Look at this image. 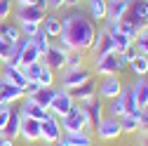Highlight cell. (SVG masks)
<instances>
[{
	"label": "cell",
	"mask_w": 148,
	"mask_h": 146,
	"mask_svg": "<svg viewBox=\"0 0 148 146\" xmlns=\"http://www.w3.org/2000/svg\"><path fill=\"white\" fill-rule=\"evenodd\" d=\"M0 68H3V57H0Z\"/></svg>",
	"instance_id": "816d5d0a"
},
{
	"label": "cell",
	"mask_w": 148,
	"mask_h": 146,
	"mask_svg": "<svg viewBox=\"0 0 148 146\" xmlns=\"http://www.w3.org/2000/svg\"><path fill=\"white\" fill-rule=\"evenodd\" d=\"M110 40H113V50H115V52H127L129 47H132V40H129L127 35H122L120 31L110 33Z\"/></svg>",
	"instance_id": "4dcf8cb0"
},
{
	"label": "cell",
	"mask_w": 148,
	"mask_h": 146,
	"mask_svg": "<svg viewBox=\"0 0 148 146\" xmlns=\"http://www.w3.org/2000/svg\"><path fill=\"white\" fill-rule=\"evenodd\" d=\"M92 52L97 54V57H103V54H110V52H115L113 50V40H110V31L101 24V28H97V35H94V40H92Z\"/></svg>",
	"instance_id": "9c48e42d"
},
{
	"label": "cell",
	"mask_w": 148,
	"mask_h": 146,
	"mask_svg": "<svg viewBox=\"0 0 148 146\" xmlns=\"http://www.w3.org/2000/svg\"><path fill=\"white\" fill-rule=\"evenodd\" d=\"M47 10L59 12V10H66V5H64V0H47Z\"/></svg>",
	"instance_id": "b9f144b4"
},
{
	"label": "cell",
	"mask_w": 148,
	"mask_h": 146,
	"mask_svg": "<svg viewBox=\"0 0 148 146\" xmlns=\"http://www.w3.org/2000/svg\"><path fill=\"white\" fill-rule=\"evenodd\" d=\"M0 80H5V83H12L16 87H26V76H24V71L21 66H12V64H3V68H0Z\"/></svg>",
	"instance_id": "d6986e66"
},
{
	"label": "cell",
	"mask_w": 148,
	"mask_h": 146,
	"mask_svg": "<svg viewBox=\"0 0 148 146\" xmlns=\"http://www.w3.org/2000/svg\"><path fill=\"white\" fill-rule=\"evenodd\" d=\"M54 94H57V87L52 85V87H40V90H38V92H35L31 99L38 104V106H42V108H47V111H49V104H52Z\"/></svg>",
	"instance_id": "d4e9b609"
},
{
	"label": "cell",
	"mask_w": 148,
	"mask_h": 146,
	"mask_svg": "<svg viewBox=\"0 0 148 146\" xmlns=\"http://www.w3.org/2000/svg\"><path fill=\"white\" fill-rule=\"evenodd\" d=\"M31 40H33V45H35V47H38V52H40V54H45V52L49 50V45H52V40L47 38V33H45L42 28H40L38 33H35Z\"/></svg>",
	"instance_id": "1f68e13d"
},
{
	"label": "cell",
	"mask_w": 148,
	"mask_h": 146,
	"mask_svg": "<svg viewBox=\"0 0 148 146\" xmlns=\"http://www.w3.org/2000/svg\"><path fill=\"white\" fill-rule=\"evenodd\" d=\"M73 106H75V99L71 97V92L64 90V87H59L57 94H54V99H52V104H49V113L57 116V118H61V116H66L71 111Z\"/></svg>",
	"instance_id": "52a82bcc"
},
{
	"label": "cell",
	"mask_w": 148,
	"mask_h": 146,
	"mask_svg": "<svg viewBox=\"0 0 148 146\" xmlns=\"http://www.w3.org/2000/svg\"><path fill=\"white\" fill-rule=\"evenodd\" d=\"M80 106L87 111V118H89V130L94 132V127L99 125V120L103 118L101 113H103V106H101V97L97 94V97H92V99H87V101H80Z\"/></svg>",
	"instance_id": "9a60e30c"
},
{
	"label": "cell",
	"mask_w": 148,
	"mask_h": 146,
	"mask_svg": "<svg viewBox=\"0 0 148 146\" xmlns=\"http://www.w3.org/2000/svg\"><path fill=\"white\" fill-rule=\"evenodd\" d=\"M7 50H10V43L3 38V35H0V57H5V54H7Z\"/></svg>",
	"instance_id": "bcb514c9"
},
{
	"label": "cell",
	"mask_w": 148,
	"mask_h": 146,
	"mask_svg": "<svg viewBox=\"0 0 148 146\" xmlns=\"http://www.w3.org/2000/svg\"><path fill=\"white\" fill-rule=\"evenodd\" d=\"M14 12V0H0V21L10 19Z\"/></svg>",
	"instance_id": "ab89813d"
},
{
	"label": "cell",
	"mask_w": 148,
	"mask_h": 146,
	"mask_svg": "<svg viewBox=\"0 0 148 146\" xmlns=\"http://www.w3.org/2000/svg\"><path fill=\"white\" fill-rule=\"evenodd\" d=\"M132 94H134V101H136L139 108H146L148 106V85L143 83V78H139L132 85Z\"/></svg>",
	"instance_id": "484cf974"
},
{
	"label": "cell",
	"mask_w": 148,
	"mask_h": 146,
	"mask_svg": "<svg viewBox=\"0 0 148 146\" xmlns=\"http://www.w3.org/2000/svg\"><path fill=\"white\" fill-rule=\"evenodd\" d=\"M125 19L132 21V26L136 31L148 28V0H132L127 14H125Z\"/></svg>",
	"instance_id": "277c9868"
},
{
	"label": "cell",
	"mask_w": 148,
	"mask_h": 146,
	"mask_svg": "<svg viewBox=\"0 0 148 146\" xmlns=\"http://www.w3.org/2000/svg\"><path fill=\"white\" fill-rule=\"evenodd\" d=\"M59 123H61L64 132H89V118L80 104H75L66 116H61Z\"/></svg>",
	"instance_id": "7a4b0ae2"
},
{
	"label": "cell",
	"mask_w": 148,
	"mask_h": 146,
	"mask_svg": "<svg viewBox=\"0 0 148 146\" xmlns=\"http://www.w3.org/2000/svg\"><path fill=\"white\" fill-rule=\"evenodd\" d=\"M14 5H40V7H47V0H14Z\"/></svg>",
	"instance_id": "ee69618b"
},
{
	"label": "cell",
	"mask_w": 148,
	"mask_h": 146,
	"mask_svg": "<svg viewBox=\"0 0 148 146\" xmlns=\"http://www.w3.org/2000/svg\"><path fill=\"white\" fill-rule=\"evenodd\" d=\"M21 71H24V76H26V83L28 80H38L40 78V71H42V61H35L31 66H21Z\"/></svg>",
	"instance_id": "e575fe53"
},
{
	"label": "cell",
	"mask_w": 148,
	"mask_h": 146,
	"mask_svg": "<svg viewBox=\"0 0 148 146\" xmlns=\"http://www.w3.org/2000/svg\"><path fill=\"white\" fill-rule=\"evenodd\" d=\"M19 137L28 144L33 141H40V120H33V118H21V130Z\"/></svg>",
	"instance_id": "44dd1931"
},
{
	"label": "cell",
	"mask_w": 148,
	"mask_h": 146,
	"mask_svg": "<svg viewBox=\"0 0 148 146\" xmlns=\"http://www.w3.org/2000/svg\"><path fill=\"white\" fill-rule=\"evenodd\" d=\"M89 19L92 21H106V0H89Z\"/></svg>",
	"instance_id": "4316f807"
},
{
	"label": "cell",
	"mask_w": 148,
	"mask_h": 146,
	"mask_svg": "<svg viewBox=\"0 0 148 146\" xmlns=\"http://www.w3.org/2000/svg\"><path fill=\"white\" fill-rule=\"evenodd\" d=\"M0 146H14L12 139H5V137H0Z\"/></svg>",
	"instance_id": "681fc988"
},
{
	"label": "cell",
	"mask_w": 148,
	"mask_h": 146,
	"mask_svg": "<svg viewBox=\"0 0 148 146\" xmlns=\"http://www.w3.org/2000/svg\"><path fill=\"white\" fill-rule=\"evenodd\" d=\"M120 130L122 134H134V132H141V108L132 113H125L120 118Z\"/></svg>",
	"instance_id": "7402d4cb"
},
{
	"label": "cell",
	"mask_w": 148,
	"mask_h": 146,
	"mask_svg": "<svg viewBox=\"0 0 148 146\" xmlns=\"http://www.w3.org/2000/svg\"><path fill=\"white\" fill-rule=\"evenodd\" d=\"M141 78H143V83H146V85H148V73H146V76H141Z\"/></svg>",
	"instance_id": "f907efd6"
},
{
	"label": "cell",
	"mask_w": 148,
	"mask_h": 146,
	"mask_svg": "<svg viewBox=\"0 0 148 146\" xmlns=\"http://www.w3.org/2000/svg\"><path fill=\"white\" fill-rule=\"evenodd\" d=\"M80 3H82V0H64V5H66V7H71V10H73V7H78Z\"/></svg>",
	"instance_id": "7dc6e473"
},
{
	"label": "cell",
	"mask_w": 148,
	"mask_h": 146,
	"mask_svg": "<svg viewBox=\"0 0 148 146\" xmlns=\"http://www.w3.org/2000/svg\"><path fill=\"white\" fill-rule=\"evenodd\" d=\"M108 116H113V118H122L125 113H127V108H125V101H122V97L118 94V97H113V99H108Z\"/></svg>",
	"instance_id": "f546056e"
},
{
	"label": "cell",
	"mask_w": 148,
	"mask_h": 146,
	"mask_svg": "<svg viewBox=\"0 0 148 146\" xmlns=\"http://www.w3.org/2000/svg\"><path fill=\"white\" fill-rule=\"evenodd\" d=\"M132 0H106V21H120L129 10Z\"/></svg>",
	"instance_id": "e0dca14e"
},
{
	"label": "cell",
	"mask_w": 148,
	"mask_h": 146,
	"mask_svg": "<svg viewBox=\"0 0 148 146\" xmlns=\"http://www.w3.org/2000/svg\"><path fill=\"white\" fill-rule=\"evenodd\" d=\"M40 28L47 33V38H59V33H61V17L54 12V14H47L45 17V21L40 24Z\"/></svg>",
	"instance_id": "603a6c76"
},
{
	"label": "cell",
	"mask_w": 148,
	"mask_h": 146,
	"mask_svg": "<svg viewBox=\"0 0 148 146\" xmlns=\"http://www.w3.org/2000/svg\"><path fill=\"white\" fill-rule=\"evenodd\" d=\"M82 3H89V0H82Z\"/></svg>",
	"instance_id": "f5cc1de1"
},
{
	"label": "cell",
	"mask_w": 148,
	"mask_h": 146,
	"mask_svg": "<svg viewBox=\"0 0 148 146\" xmlns=\"http://www.w3.org/2000/svg\"><path fill=\"white\" fill-rule=\"evenodd\" d=\"M118 31H120L122 35H127L129 40H134L136 35H139V31L132 26V21H129V19H120V21H118Z\"/></svg>",
	"instance_id": "d590c367"
},
{
	"label": "cell",
	"mask_w": 148,
	"mask_h": 146,
	"mask_svg": "<svg viewBox=\"0 0 148 146\" xmlns=\"http://www.w3.org/2000/svg\"><path fill=\"white\" fill-rule=\"evenodd\" d=\"M139 144H141V146H148V132H143V130H141V137H139Z\"/></svg>",
	"instance_id": "c3c4849f"
},
{
	"label": "cell",
	"mask_w": 148,
	"mask_h": 146,
	"mask_svg": "<svg viewBox=\"0 0 148 146\" xmlns=\"http://www.w3.org/2000/svg\"><path fill=\"white\" fill-rule=\"evenodd\" d=\"M7 118H10V106H0V132H3Z\"/></svg>",
	"instance_id": "7bdbcfd3"
},
{
	"label": "cell",
	"mask_w": 148,
	"mask_h": 146,
	"mask_svg": "<svg viewBox=\"0 0 148 146\" xmlns=\"http://www.w3.org/2000/svg\"><path fill=\"white\" fill-rule=\"evenodd\" d=\"M127 66L132 68V73H134V76H139V78H141V76H146V73H148V61H146V54H141V52H139V54H136V57L129 61Z\"/></svg>",
	"instance_id": "f1b7e54d"
},
{
	"label": "cell",
	"mask_w": 148,
	"mask_h": 146,
	"mask_svg": "<svg viewBox=\"0 0 148 146\" xmlns=\"http://www.w3.org/2000/svg\"><path fill=\"white\" fill-rule=\"evenodd\" d=\"M38 83H40V87H52V85H54V71H52L49 66L42 64V71H40Z\"/></svg>",
	"instance_id": "8d00e7d4"
},
{
	"label": "cell",
	"mask_w": 148,
	"mask_h": 146,
	"mask_svg": "<svg viewBox=\"0 0 148 146\" xmlns=\"http://www.w3.org/2000/svg\"><path fill=\"white\" fill-rule=\"evenodd\" d=\"M120 90H122V83L118 76H103V80L97 85V94L101 99H113L120 94Z\"/></svg>",
	"instance_id": "5bb4252c"
},
{
	"label": "cell",
	"mask_w": 148,
	"mask_h": 146,
	"mask_svg": "<svg viewBox=\"0 0 148 146\" xmlns=\"http://www.w3.org/2000/svg\"><path fill=\"white\" fill-rule=\"evenodd\" d=\"M0 35L10 43V45H14L16 40L21 38V31H19V24L16 21H0Z\"/></svg>",
	"instance_id": "cb8c5ba5"
},
{
	"label": "cell",
	"mask_w": 148,
	"mask_h": 146,
	"mask_svg": "<svg viewBox=\"0 0 148 146\" xmlns=\"http://www.w3.org/2000/svg\"><path fill=\"white\" fill-rule=\"evenodd\" d=\"M35 61H42V54L38 52V47L33 45V40H28V45H26L24 52H21V66H31V64H35Z\"/></svg>",
	"instance_id": "83f0119b"
},
{
	"label": "cell",
	"mask_w": 148,
	"mask_h": 146,
	"mask_svg": "<svg viewBox=\"0 0 148 146\" xmlns=\"http://www.w3.org/2000/svg\"><path fill=\"white\" fill-rule=\"evenodd\" d=\"M26 94H24V87H16L12 83H5L0 80V106H14L16 101H21Z\"/></svg>",
	"instance_id": "7c38bea8"
},
{
	"label": "cell",
	"mask_w": 148,
	"mask_h": 146,
	"mask_svg": "<svg viewBox=\"0 0 148 146\" xmlns=\"http://www.w3.org/2000/svg\"><path fill=\"white\" fill-rule=\"evenodd\" d=\"M38 90H40V83H38V80H28L26 87H24V94H26V97H33Z\"/></svg>",
	"instance_id": "60d3db41"
},
{
	"label": "cell",
	"mask_w": 148,
	"mask_h": 146,
	"mask_svg": "<svg viewBox=\"0 0 148 146\" xmlns=\"http://www.w3.org/2000/svg\"><path fill=\"white\" fill-rule=\"evenodd\" d=\"M61 134H64V130H61V123H59L57 116H49L47 120L40 123V141L45 146H57Z\"/></svg>",
	"instance_id": "5b68a950"
},
{
	"label": "cell",
	"mask_w": 148,
	"mask_h": 146,
	"mask_svg": "<svg viewBox=\"0 0 148 146\" xmlns=\"http://www.w3.org/2000/svg\"><path fill=\"white\" fill-rule=\"evenodd\" d=\"M19 113H21V118H33V120H40V123L52 116L47 108L38 106L31 97H24V101H21V106H19Z\"/></svg>",
	"instance_id": "4fadbf2b"
},
{
	"label": "cell",
	"mask_w": 148,
	"mask_h": 146,
	"mask_svg": "<svg viewBox=\"0 0 148 146\" xmlns=\"http://www.w3.org/2000/svg\"><path fill=\"white\" fill-rule=\"evenodd\" d=\"M94 132H97V137H99L101 141L118 139V137L122 134V130H120V118H113V116L106 113V116L99 120V125L94 127Z\"/></svg>",
	"instance_id": "8992f818"
},
{
	"label": "cell",
	"mask_w": 148,
	"mask_h": 146,
	"mask_svg": "<svg viewBox=\"0 0 148 146\" xmlns=\"http://www.w3.org/2000/svg\"><path fill=\"white\" fill-rule=\"evenodd\" d=\"M141 130H143V132H148V106H146V108H141Z\"/></svg>",
	"instance_id": "f6af8a7d"
},
{
	"label": "cell",
	"mask_w": 148,
	"mask_h": 146,
	"mask_svg": "<svg viewBox=\"0 0 148 146\" xmlns=\"http://www.w3.org/2000/svg\"><path fill=\"white\" fill-rule=\"evenodd\" d=\"M94 35H97V21H92L89 14L80 12L78 7L68 10L61 17V33L57 40L66 52H87L92 47Z\"/></svg>",
	"instance_id": "6da1fadb"
},
{
	"label": "cell",
	"mask_w": 148,
	"mask_h": 146,
	"mask_svg": "<svg viewBox=\"0 0 148 146\" xmlns=\"http://www.w3.org/2000/svg\"><path fill=\"white\" fill-rule=\"evenodd\" d=\"M66 50L61 45H49V50L42 54V64L49 66L52 71H64L66 68Z\"/></svg>",
	"instance_id": "30bf717a"
},
{
	"label": "cell",
	"mask_w": 148,
	"mask_h": 146,
	"mask_svg": "<svg viewBox=\"0 0 148 146\" xmlns=\"http://www.w3.org/2000/svg\"><path fill=\"white\" fill-rule=\"evenodd\" d=\"M57 146H94V139L89 132H66L61 134Z\"/></svg>",
	"instance_id": "ac0fdd59"
},
{
	"label": "cell",
	"mask_w": 148,
	"mask_h": 146,
	"mask_svg": "<svg viewBox=\"0 0 148 146\" xmlns=\"http://www.w3.org/2000/svg\"><path fill=\"white\" fill-rule=\"evenodd\" d=\"M120 97H122V101H125V108H127V113H132V111H136V101H134V94H132V87H125L122 85V90H120Z\"/></svg>",
	"instance_id": "d6a6232c"
},
{
	"label": "cell",
	"mask_w": 148,
	"mask_h": 146,
	"mask_svg": "<svg viewBox=\"0 0 148 146\" xmlns=\"http://www.w3.org/2000/svg\"><path fill=\"white\" fill-rule=\"evenodd\" d=\"M132 45L136 47V52H141V54H148V28L139 31V35L132 40Z\"/></svg>",
	"instance_id": "836d02e7"
},
{
	"label": "cell",
	"mask_w": 148,
	"mask_h": 146,
	"mask_svg": "<svg viewBox=\"0 0 148 146\" xmlns=\"http://www.w3.org/2000/svg\"><path fill=\"white\" fill-rule=\"evenodd\" d=\"M80 66H82V52H68L66 54V68H80Z\"/></svg>",
	"instance_id": "74e56055"
},
{
	"label": "cell",
	"mask_w": 148,
	"mask_h": 146,
	"mask_svg": "<svg viewBox=\"0 0 148 146\" xmlns=\"http://www.w3.org/2000/svg\"><path fill=\"white\" fill-rule=\"evenodd\" d=\"M146 61H148V54H146Z\"/></svg>",
	"instance_id": "db71d44e"
},
{
	"label": "cell",
	"mask_w": 148,
	"mask_h": 146,
	"mask_svg": "<svg viewBox=\"0 0 148 146\" xmlns=\"http://www.w3.org/2000/svg\"><path fill=\"white\" fill-rule=\"evenodd\" d=\"M118 68V52L103 54V57H94V68L92 73H99V76H115Z\"/></svg>",
	"instance_id": "8fae6325"
},
{
	"label": "cell",
	"mask_w": 148,
	"mask_h": 146,
	"mask_svg": "<svg viewBox=\"0 0 148 146\" xmlns=\"http://www.w3.org/2000/svg\"><path fill=\"white\" fill-rule=\"evenodd\" d=\"M19 31H21V35L24 38H33L35 33L40 31V24H31V21H21L19 24Z\"/></svg>",
	"instance_id": "f35d334b"
},
{
	"label": "cell",
	"mask_w": 148,
	"mask_h": 146,
	"mask_svg": "<svg viewBox=\"0 0 148 146\" xmlns=\"http://www.w3.org/2000/svg\"><path fill=\"white\" fill-rule=\"evenodd\" d=\"M68 92H71L73 99H75V104L87 101V99H92V97H97V80H94V78H89V80H85L82 85L68 90Z\"/></svg>",
	"instance_id": "ffe728a7"
},
{
	"label": "cell",
	"mask_w": 148,
	"mask_h": 146,
	"mask_svg": "<svg viewBox=\"0 0 148 146\" xmlns=\"http://www.w3.org/2000/svg\"><path fill=\"white\" fill-rule=\"evenodd\" d=\"M89 78H92V68H85V66H80V68H66L64 76H61V87L64 90H73V87L82 85Z\"/></svg>",
	"instance_id": "ba28073f"
},
{
	"label": "cell",
	"mask_w": 148,
	"mask_h": 146,
	"mask_svg": "<svg viewBox=\"0 0 148 146\" xmlns=\"http://www.w3.org/2000/svg\"><path fill=\"white\" fill-rule=\"evenodd\" d=\"M19 130H21V113H19V108H14L10 106V118L3 127V132H0V137H5V139H16L19 137Z\"/></svg>",
	"instance_id": "2e32d148"
},
{
	"label": "cell",
	"mask_w": 148,
	"mask_h": 146,
	"mask_svg": "<svg viewBox=\"0 0 148 146\" xmlns=\"http://www.w3.org/2000/svg\"><path fill=\"white\" fill-rule=\"evenodd\" d=\"M14 19L16 24L21 21H31V24H42L45 17H47V7H40V5H14Z\"/></svg>",
	"instance_id": "3957f363"
}]
</instances>
